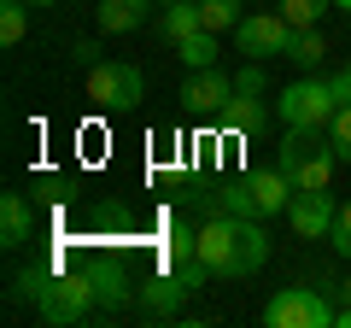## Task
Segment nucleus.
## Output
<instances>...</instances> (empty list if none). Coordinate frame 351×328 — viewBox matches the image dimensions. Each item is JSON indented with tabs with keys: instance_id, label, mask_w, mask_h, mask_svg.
I'll return each instance as SVG.
<instances>
[{
	"instance_id": "f257e3e1",
	"label": "nucleus",
	"mask_w": 351,
	"mask_h": 328,
	"mask_svg": "<svg viewBox=\"0 0 351 328\" xmlns=\"http://www.w3.org/2000/svg\"><path fill=\"white\" fill-rule=\"evenodd\" d=\"M199 258H205V270L223 276V281H252L269 264V229H263V217L211 211V223L199 229Z\"/></svg>"
},
{
	"instance_id": "f03ea898",
	"label": "nucleus",
	"mask_w": 351,
	"mask_h": 328,
	"mask_svg": "<svg viewBox=\"0 0 351 328\" xmlns=\"http://www.w3.org/2000/svg\"><path fill=\"white\" fill-rule=\"evenodd\" d=\"M18 293L36 299V316L53 323V328H71L88 311H100L94 270H71V276H59V270H18Z\"/></svg>"
},
{
	"instance_id": "7ed1b4c3",
	"label": "nucleus",
	"mask_w": 351,
	"mask_h": 328,
	"mask_svg": "<svg viewBox=\"0 0 351 328\" xmlns=\"http://www.w3.org/2000/svg\"><path fill=\"white\" fill-rule=\"evenodd\" d=\"M276 164L287 170L293 194H299V188H328V182H334L339 152H334V141H328V129H287Z\"/></svg>"
},
{
	"instance_id": "20e7f679",
	"label": "nucleus",
	"mask_w": 351,
	"mask_h": 328,
	"mask_svg": "<svg viewBox=\"0 0 351 328\" xmlns=\"http://www.w3.org/2000/svg\"><path fill=\"white\" fill-rule=\"evenodd\" d=\"M334 112H339V89H334V76H322V71H304L299 82H287L276 94V117L287 129H328Z\"/></svg>"
},
{
	"instance_id": "39448f33",
	"label": "nucleus",
	"mask_w": 351,
	"mask_h": 328,
	"mask_svg": "<svg viewBox=\"0 0 351 328\" xmlns=\"http://www.w3.org/2000/svg\"><path fill=\"white\" fill-rule=\"evenodd\" d=\"M263 323H269V328H328V323H334L328 288H322V281H299V288L269 293V305H263Z\"/></svg>"
},
{
	"instance_id": "423d86ee",
	"label": "nucleus",
	"mask_w": 351,
	"mask_h": 328,
	"mask_svg": "<svg viewBox=\"0 0 351 328\" xmlns=\"http://www.w3.org/2000/svg\"><path fill=\"white\" fill-rule=\"evenodd\" d=\"M141 94H147L141 65H123V59H94V65H88V100H94V106L123 112V106H135Z\"/></svg>"
},
{
	"instance_id": "0eeeda50",
	"label": "nucleus",
	"mask_w": 351,
	"mask_h": 328,
	"mask_svg": "<svg viewBox=\"0 0 351 328\" xmlns=\"http://www.w3.org/2000/svg\"><path fill=\"white\" fill-rule=\"evenodd\" d=\"M293 36H299V30H293L281 12H269V6H263V12H246V18L234 24V47L246 53V59H258V65H263V59H276V53L287 59Z\"/></svg>"
},
{
	"instance_id": "6e6552de",
	"label": "nucleus",
	"mask_w": 351,
	"mask_h": 328,
	"mask_svg": "<svg viewBox=\"0 0 351 328\" xmlns=\"http://www.w3.org/2000/svg\"><path fill=\"white\" fill-rule=\"evenodd\" d=\"M334 217H339V200L328 188H299V194H293V205H287V229L299 240H328Z\"/></svg>"
},
{
	"instance_id": "1a4fd4ad",
	"label": "nucleus",
	"mask_w": 351,
	"mask_h": 328,
	"mask_svg": "<svg viewBox=\"0 0 351 328\" xmlns=\"http://www.w3.org/2000/svg\"><path fill=\"white\" fill-rule=\"evenodd\" d=\"M228 100H234V76H228L223 65H205V71H193L188 82H182V106H188V112H223Z\"/></svg>"
},
{
	"instance_id": "9d476101",
	"label": "nucleus",
	"mask_w": 351,
	"mask_h": 328,
	"mask_svg": "<svg viewBox=\"0 0 351 328\" xmlns=\"http://www.w3.org/2000/svg\"><path fill=\"white\" fill-rule=\"evenodd\" d=\"M188 293H193V281L182 276L176 264H164L158 276L141 288V299H147V311H152V316H170V311H182V299H188Z\"/></svg>"
},
{
	"instance_id": "9b49d317",
	"label": "nucleus",
	"mask_w": 351,
	"mask_h": 328,
	"mask_svg": "<svg viewBox=\"0 0 351 328\" xmlns=\"http://www.w3.org/2000/svg\"><path fill=\"white\" fill-rule=\"evenodd\" d=\"M246 188H252V200H258V211L263 217H287V205H293V182H287V170H252L246 176Z\"/></svg>"
},
{
	"instance_id": "f8f14e48",
	"label": "nucleus",
	"mask_w": 351,
	"mask_h": 328,
	"mask_svg": "<svg viewBox=\"0 0 351 328\" xmlns=\"http://www.w3.org/2000/svg\"><path fill=\"white\" fill-rule=\"evenodd\" d=\"M29 235H36V205H29L24 194H6V200H0V246L18 253Z\"/></svg>"
},
{
	"instance_id": "ddd939ff",
	"label": "nucleus",
	"mask_w": 351,
	"mask_h": 328,
	"mask_svg": "<svg viewBox=\"0 0 351 328\" xmlns=\"http://www.w3.org/2000/svg\"><path fill=\"white\" fill-rule=\"evenodd\" d=\"M147 6H158V0H100V6H94V24H100L106 36H135V30L147 24Z\"/></svg>"
},
{
	"instance_id": "4468645a",
	"label": "nucleus",
	"mask_w": 351,
	"mask_h": 328,
	"mask_svg": "<svg viewBox=\"0 0 351 328\" xmlns=\"http://www.w3.org/2000/svg\"><path fill=\"white\" fill-rule=\"evenodd\" d=\"M176 59L188 65V71H205V65L223 59V36H217V30H193V36L176 41Z\"/></svg>"
},
{
	"instance_id": "2eb2a0df",
	"label": "nucleus",
	"mask_w": 351,
	"mask_h": 328,
	"mask_svg": "<svg viewBox=\"0 0 351 328\" xmlns=\"http://www.w3.org/2000/svg\"><path fill=\"white\" fill-rule=\"evenodd\" d=\"M158 30H164V41H182V36H193V30H205V18H199V0H176V6H158Z\"/></svg>"
},
{
	"instance_id": "dca6fc26",
	"label": "nucleus",
	"mask_w": 351,
	"mask_h": 328,
	"mask_svg": "<svg viewBox=\"0 0 351 328\" xmlns=\"http://www.w3.org/2000/svg\"><path fill=\"white\" fill-rule=\"evenodd\" d=\"M217 117H223L228 135H258V129H263V100H252V94H234V100H228Z\"/></svg>"
},
{
	"instance_id": "f3484780",
	"label": "nucleus",
	"mask_w": 351,
	"mask_h": 328,
	"mask_svg": "<svg viewBox=\"0 0 351 328\" xmlns=\"http://www.w3.org/2000/svg\"><path fill=\"white\" fill-rule=\"evenodd\" d=\"M211 211H228V217H263L258 200H252V188H246V176H240V182H223V188H217V200H211Z\"/></svg>"
},
{
	"instance_id": "a211bd4d",
	"label": "nucleus",
	"mask_w": 351,
	"mask_h": 328,
	"mask_svg": "<svg viewBox=\"0 0 351 328\" xmlns=\"http://www.w3.org/2000/svg\"><path fill=\"white\" fill-rule=\"evenodd\" d=\"M29 36V0H0V41L18 47Z\"/></svg>"
},
{
	"instance_id": "6ab92c4d",
	"label": "nucleus",
	"mask_w": 351,
	"mask_h": 328,
	"mask_svg": "<svg viewBox=\"0 0 351 328\" xmlns=\"http://www.w3.org/2000/svg\"><path fill=\"white\" fill-rule=\"evenodd\" d=\"M328 6H334V0H276V12L287 18L293 30H316V24H322V12H328Z\"/></svg>"
},
{
	"instance_id": "aec40b11",
	"label": "nucleus",
	"mask_w": 351,
	"mask_h": 328,
	"mask_svg": "<svg viewBox=\"0 0 351 328\" xmlns=\"http://www.w3.org/2000/svg\"><path fill=\"white\" fill-rule=\"evenodd\" d=\"M322 53H328L322 30H299V36H293V47H287V59L299 65V71H316V65H322Z\"/></svg>"
},
{
	"instance_id": "412c9836",
	"label": "nucleus",
	"mask_w": 351,
	"mask_h": 328,
	"mask_svg": "<svg viewBox=\"0 0 351 328\" xmlns=\"http://www.w3.org/2000/svg\"><path fill=\"white\" fill-rule=\"evenodd\" d=\"M199 18H205V30L223 36V30H234L246 12H240V0H199Z\"/></svg>"
},
{
	"instance_id": "4be33fe9",
	"label": "nucleus",
	"mask_w": 351,
	"mask_h": 328,
	"mask_svg": "<svg viewBox=\"0 0 351 328\" xmlns=\"http://www.w3.org/2000/svg\"><path fill=\"white\" fill-rule=\"evenodd\" d=\"M94 288H100V305H106V311L129 299V281H123V270H117V264H100V270H94Z\"/></svg>"
},
{
	"instance_id": "5701e85b",
	"label": "nucleus",
	"mask_w": 351,
	"mask_h": 328,
	"mask_svg": "<svg viewBox=\"0 0 351 328\" xmlns=\"http://www.w3.org/2000/svg\"><path fill=\"white\" fill-rule=\"evenodd\" d=\"M328 141H334V152H339V164H351V100L334 112V124H328Z\"/></svg>"
},
{
	"instance_id": "b1692460",
	"label": "nucleus",
	"mask_w": 351,
	"mask_h": 328,
	"mask_svg": "<svg viewBox=\"0 0 351 328\" xmlns=\"http://www.w3.org/2000/svg\"><path fill=\"white\" fill-rule=\"evenodd\" d=\"M328 246H334L339 258H351V200L339 205V217H334V229H328Z\"/></svg>"
},
{
	"instance_id": "393cba45",
	"label": "nucleus",
	"mask_w": 351,
	"mask_h": 328,
	"mask_svg": "<svg viewBox=\"0 0 351 328\" xmlns=\"http://www.w3.org/2000/svg\"><path fill=\"white\" fill-rule=\"evenodd\" d=\"M334 89H339V106H346V100H351V65H346V71L334 76Z\"/></svg>"
},
{
	"instance_id": "a878e982",
	"label": "nucleus",
	"mask_w": 351,
	"mask_h": 328,
	"mask_svg": "<svg viewBox=\"0 0 351 328\" xmlns=\"http://www.w3.org/2000/svg\"><path fill=\"white\" fill-rule=\"evenodd\" d=\"M334 323H339V328H351V305H339V311H334Z\"/></svg>"
},
{
	"instance_id": "bb28decb",
	"label": "nucleus",
	"mask_w": 351,
	"mask_h": 328,
	"mask_svg": "<svg viewBox=\"0 0 351 328\" xmlns=\"http://www.w3.org/2000/svg\"><path fill=\"white\" fill-rule=\"evenodd\" d=\"M339 293H346V305H351V276H346V281H339Z\"/></svg>"
},
{
	"instance_id": "cd10ccee",
	"label": "nucleus",
	"mask_w": 351,
	"mask_h": 328,
	"mask_svg": "<svg viewBox=\"0 0 351 328\" xmlns=\"http://www.w3.org/2000/svg\"><path fill=\"white\" fill-rule=\"evenodd\" d=\"M29 6H59V0H29Z\"/></svg>"
},
{
	"instance_id": "c85d7f7f",
	"label": "nucleus",
	"mask_w": 351,
	"mask_h": 328,
	"mask_svg": "<svg viewBox=\"0 0 351 328\" xmlns=\"http://www.w3.org/2000/svg\"><path fill=\"white\" fill-rule=\"evenodd\" d=\"M334 6H339V12H351V0H334Z\"/></svg>"
},
{
	"instance_id": "c756f323",
	"label": "nucleus",
	"mask_w": 351,
	"mask_h": 328,
	"mask_svg": "<svg viewBox=\"0 0 351 328\" xmlns=\"http://www.w3.org/2000/svg\"><path fill=\"white\" fill-rule=\"evenodd\" d=\"M158 6H176V0H158Z\"/></svg>"
},
{
	"instance_id": "7c9ffc66",
	"label": "nucleus",
	"mask_w": 351,
	"mask_h": 328,
	"mask_svg": "<svg viewBox=\"0 0 351 328\" xmlns=\"http://www.w3.org/2000/svg\"><path fill=\"white\" fill-rule=\"evenodd\" d=\"M258 6H269V0H258Z\"/></svg>"
}]
</instances>
